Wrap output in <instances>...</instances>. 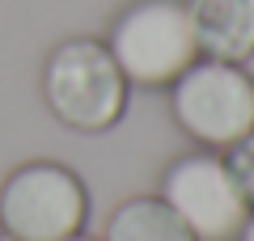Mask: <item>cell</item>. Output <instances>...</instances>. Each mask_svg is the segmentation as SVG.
I'll return each mask as SVG.
<instances>
[{"mask_svg":"<svg viewBox=\"0 0 254 241\" xmlns=\"http://www.w3.org/2000/svg\"><path fill=\"white\" fill-rule=\"evenodd\" d=\"M43 102L72 131H106L127 110V76L98 38H68L43 63Z\"/></svg>","mask_w":254,"mask_h":241,"instance_id":"1","label":"cell"},{"mask_svg":"<svg viewBox=\"0 0 254 241\" xmlns=\"http://www.w3.org/2000/svg\"><path fill=\"white\" fill-rule=\"evenodd\" d=\"M119 72L127 85L165 89L190 63L199 60V43L190 30L187 4L182 0H140L115 21L106 38Z\"/></svg>","mask_w":254,"mask_h":241,"instance_id":"2","label":"cell"},{"mask_svg":"<svg viewBox=\"0 0 254 241\" xmlns=\"http://www.w3.org/2000/svg\"><path fill=\"white\" fill-rule=\"evenodd\" d=\"M170 115L195 144L229 148L254 131V76L203 55L170 85Z\"/></svg>","mask_w":254,"mask_h":241,"instance_id":"3","label":"cell"},{"mask_svg":"<svg viewBox=\"0 0 254 241\" xmlns=\"http://www.w3.org/2000/svg\"><path fill=\"white\" fill-rule=\"evenodd\" d=\"M89 220V190L68 165L30 161L0 186V229L17 241H64Z\"/></svg>","mask_w":254,"mask_h":241,"instance_id":"4","label":"cell"},{"mask_svg":"<svg viewBox=\"0 0 254 241\" xmlns=\"http://www.w3.org/2000/svg\"><path fill=\"white\" fill-rule=\"evenodd\" d=\"M161 199L195 233V241H237L254 212L225 157H216L212 148L170 161V170L161 174Z\"/></svg>","mask_w":254,"mask_h":241,"instance_id":"5","label":"cell"},{"mask_svg":"<svg viewBox=\"0 0 254 241\" xmlns=\"http://www.w3.org/2000/svg\"><path fill=\"white\" fill-rule=\"evenodd\" d=\"M199 55L246 63L254 55V0H187Z\"/></svg>","mask_w":254,"mask_h":241,"instance_id":"6","label":"cell"},{"mask_svg":"<svg viewBox=\"0 0 254 241\" xmlns=\"http://www.w3.org/2000/svg\"><path fill=\"white\" fill-rule=\"evenodd\" d=\"M102 241H195V233L178 220V212L161 195H140L110 212Z\"/></svg>","mask_w":254,"mask_h":241,"instance_id":"7","label":"cell"},{"mask_svg":"<svg viewBox=\"0 0 254 241\" xmlns=\"http://www.w3.org/2000/svg\"><path fill=\"white\" fill-rule=\"evenodd\" d=\"M225 165H229V174L237 178L242 195L250 199V207H254V131L242 135L237 144H229V148H225Z\"/></svg>","mask_w":254,"mask_h":241,"instance_id":"8","label":"cell"},{"mask_svg":"<svg viewBox=\"0 0 254 241\" xmlns=\"http://www.w3.org/2000/svg\"><path fill=\"white\" fill-rule=\"evenodd\" d=\"M237 241H254V212H250V220H246V229L237 233Z\"/></svg>","mask_w":254,"mask_h":241,"instance_id":"9","label":"cell"},{"mask_svg":"<svg viewBox=\"0 0 254 241\" xmlns=\"http://www.w3.org/2000/svg\"><path fill=\"white\" fill-rule=\"evenodd\" d=\"M64 241H93V237H85V233H76V237H64Z\"/></svg>","mask_w":254,"mask_h":241,"instance_id":"10","label":"cell"},{"mask_svg":"<svg viewBox=\"0 0 254 241\" xmlns=\"http://www.w3.org/2000/svg\"><path fill=\"white\" fill-rule=\"evenodd\" d=\"M0 241H17V237H9V233H4V229H0Z\"/></svg>","mask_w":254,"mask_h":241,"instance_id":"11","label":"cell"}]
</instances>
